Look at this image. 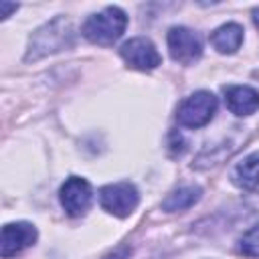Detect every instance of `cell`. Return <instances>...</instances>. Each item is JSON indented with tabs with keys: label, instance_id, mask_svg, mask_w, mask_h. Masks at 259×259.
I'll return each mask as SVG.
<instances>
[{
	"label": "cell",
	"instance_id": "cell-9",
	"mask_svg": "<svg viewBox=\"0 0 259 259\" xmlns=\"http://www.w3.org/2000/svg\"><path fill=\"white\" fill-rule=\"evenodd\" d=\"M223 93L227 107L235 115H251L259 109V91L249 85H229Z\"/></svg>",
	"mask_w": 259,
	"mask_h": 259
},
{
	"label": "cell",
	"instance_id": "cell-10",
	"mask_svg": "<svg viewBox=\"0 0 259 259\" xmlns=\"http://www.w3.org/2000/svg\"><path fill=\"white\" fill-rule=\"evenodd\" d=\"M210 42L212 47L223 53V55H233L241 42H243V28L235 22H229V24H223L219 26L212 34H210Z\"/></svg>",
	"mask_w": 259,
	"mask_h": 259
},
{
	"label": "cell",
	"instance_id": "cell-6",
	"mask_svg": "<svg viewBox=\"0 0 259 259\" xmlns=\"http://www.w3.org/2000/svg\"><path fill=\"white\" fill-rule=\"evenodd\" d=\"M59 198H61V204L69 217H81L87 212V208L91 204L93 190L85 178L69 176L59 190Z\"/></svg>",
	"mask_w": 259,
	"mask_h": 259
},
{
	"label": "cell",
	"instance_id": "cell-4",
	"mask_svg": "<svg viewBox=\"0 0 259 259\" xmlns=\"http://www.w3.org/2000/svg\"><path fill=\"white\" fill-rule=\"evenodd\" d=\"M140 202V194L132 182H113L99 190V204L113 217H130Z\"/></svg>",
	"mask_w": 259,
	"mask_h": 259
},
{
	"label": "cell",
	"instance_id": "cell-2",
	"mask_svg": "<svg viewBox=\"0 0 259 259\" xmlns=\"http://www.w3.org/2000/svg\"><path fill=\"white\" fill-rule=\"evenodd\" d=\"M73 38V30L67 18L57 16L51 22H47L45 26H40L32 36H30V45H28V53H26V61H36L45 55L57 53L61 49H65L67 45H71Z\"/></svg>",
	"mask_w": 259,
	"mask_h": 259
},
{
	"label": "cell",
	"instance_id": "cell-12",
	"mask_svg": "<svg viewBox=\"0 0 259 259\" xmlns=\"http://www.w3.org/2000/svg\"><path fill=\"white\" fill-rule=\"evenodd\" d=\"M233 180L243 188H255L259 186V152L249 154L245 160H241L233 170Z\"/></svg>",
	"mask_w": 259,
	"mask_h": 259
},
{
	"label": "cell",
	"instance_id": "cell-3",
	"mask_svg": "<svg viewBox=\"0 0 259 259\" xmlns=\"http://www.w3.org/2000/svg\"><path fill=\"white\" fill-rule=\"evenodd\" d=\"M217 111V97L210 91H196L188 95L176 111V119L184 127H202L206 125Z\"/></svg>",
	"mask_w": 259,
	"mask_h": 259
},
{
	"label": "cell",
	"instance_id": "cell-5",
	"mask_svg": "<svg viewBox=\"0 0 259 259\" xmlns=\"http://www.w3.org/2000/svg\"><path fill=\"white\" fill-rule=\"evenodd\" d=\"M168 49L170 57L182 65H192L202 55L200 36L186 26H174L168 30Z\"/></svg>",
	"mask_w": 259,
	"mask_h": 259
},
{
	"label": "cell",
	"instance_id": "cell-11",
	"mask_svg": "<svg viewBox=\"0 0 259 259\" xmlns=\"http://www.w3.org/2000/svg\"><path fill=\"white\" fill-rule=\"evenodd\" d=\"M202 190L200 186H194V184H188V186H180L176 188L174 192H170L164 202H162V208L166 212H180V210H186L190 208L194 202H198Z\"/></svg>",
	"mask_w": 259,
	"mask_h": 259
},
{
	"label": "cell",
	"instance_id": "cell-14",
	"mask_svg": "<svg viewBox=\"0 0 259 259\" xmlns=\"http://www.w3.org/2000/svg\"><path fill=\"white\" fill-rule=\"evenodd\" d=\"M130 253H132V249H130V247H125V245H121V247H117L115 251H111L109 255H105L103 259H127V257H130Z\"/></svg>",
	"mask_w": 259,
	"mask_h": 259
},
{
	"label": "cell",
	"instance_id": "cell-7",
	"mask_svg": "<svg viewBox=\"0 0 259 259\" xmlns=\"http://www.w3.org/2000/svg\"><path fill=\"white\" fill-rule=\"evenodd\" d=\"M119 55L132 69H138V71H152L162 63V57L154 47V42L144 36L125 40L119 49Z\"/></svg>",
	"mask_w": 259,
	"mask_h": 259
},
{
	"label": "cell",
	"instance_id": "cell-1",
	"mask_svg": "<svg viewBox=\"0 0 259 259\" xmlns=\"http://www.w3.org/2000/svg\"><path fill=\"white\" fill-rule=\"evenodd\" d=\"M127 26V16L117 6H107L101 12L91 14L83 22V36L95 45H111L115 42Z\"/></svg>",
	"mask_w": 259,
	"mask_h": 259
},
{
	"label": "cell",
	"instance_id": "cell-16",
	"mask_svg": "<svg viewBox=\"0 0 259 259\" xmlns=\"http://www.w3.org/2000/svg\"><path fill=\"white\" fill-rule=\"evenodd\" d=\"M253 20H255V26L259 28V8H257V10L253 12Z\"/></svg>",
	"mask_w": 259,
	"mask_h": 259
},
{
	"label": "cell",
	"instance_id": "cell-8",
	"mask_svg": "<svg viewBox=\"0 0 259 259\" xmlns=\"http://www.w3.org/2000/svg\"><path fill=\"white\" fill-rule=\"evenodd\" d=\"M36 241V229L30 223H8L2 227L0 239V255L2 259H10L16 253H22Z\"/></svg>",
	"mask_w": 259,
	"mask_h": 259
},
{
	"label": "cell",
	"instance_id": "cell-15",
	"mask_svg": "<svg viewBox=\"0 0 259 259\" xmlns=\"http://www.w3.org/2000/svg\"><path fill=\"white\" fill-rule=\"evenodd\" d=\"M16 8H18L16 4H8V2H0V10H2V14H0V16H2V18H6V16H8V14L12 12V10H16Z\"/></svg>",
	"mask_w": 259,
	"mask_h": 259
},
{
	"label": "cell",
	"instance_id": "cell-13",
	"mask_svg": "<svg viewBox=\"0 0 259 259\" xmlns=\"http://www.w3.org/2000/svg\"><path fill=\"white\" fill-rule=\"evenodd\" d=\"M239 251L247 257H259V225L251 227L239 239Z\"/></svg>",
	"mask_w": 259,
	"mask_h": 259
}]
</instances>
